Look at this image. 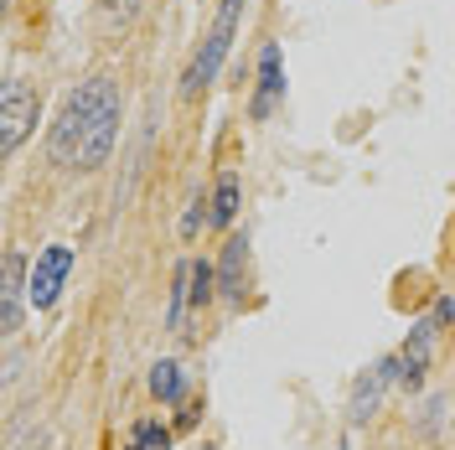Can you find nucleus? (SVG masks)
Returning a JSON list of instances; mask_svg holds the SVG:
<instances>
[{
	"instance_id": "obj_1",
	"label": "nucleus",
	"mask_w": 455,
	"mask_h": 450,
	"mask_svg": "<svg viewBox=\"0 0 455 450\" xmlns=\"http://www.w3.org/2000/svg\"><path fill=\"white\" fill-rule=\"evenodd\" d=\"M114 135H119V88L114 78H88L78 93H68L47 135V156L62 171H99L109 161Z\"/></svg>"
},
{
	"instance_id": "obj_2",
	"label": "nucleus",
	"mask_w": 455,
	"mask_h": 450,
	"mask_svg": "<svg viewBox=\"0 0 455 450\" xmlns=\"http://www.w3.org/2000/svg\"><path fill=\"white\" fill-rule=\"evenodd\" d=\"M243 5H249V0H223V5H218V16H212V31L202 36L197 57H192V68H187V78H181V99H197L202 88L218 78V68H223L228 47H233V31H238V16H243Z\"/></svg>"
},
{
	"instance_id": "obj_3",
	"label": "nucleus",
	"mask_w": 455,
	"mask_h": 450,
	"mask_svg": "<svg viewBox=\"0 0 455 450\" xmlns=\"http://www.w3.org/2000/svg\"><path fill=\"white\" fill-rule=\"evenodd\" d=\"M445 321H455V301H440L435 316H425V321L409 332V342H403V352H398V378H403L409 389H419V383H425L429 352H435V337H440V326H445Z\"/></svg>"
},
{
	"instance_id": "obj_4",
	"label": "nucleus",
	"mask_w": 455,
	"mask_h": 450,
	"mask_svg": "<svg viewBox=\"0 0 455 450\" xmlns=\"http://www.w3.org/2000/svg\"><path fill=\"white\" fill-rule=\"evenodd\" d=\"M0 125H5V130H0V150H5V156L36 130V93H31L21 78H11L5 93H0Z\"/></svg>"
},
{
	"instance_id": "obj_5",
	"label": "nucleus",
	"mask_w": 455,
	"mask_h": 450,
	"mask_svg": "<svg viewBox=\"0 0 455 450\" xmlns=\"http://www.w3.org/2000/svg\"><path fill=\"white\" fill-rule=\"evenodd\" d=\"M68 269H73V249H68V244H47V249L36 253V269H31V285H27L31 306H36V310L52 306L57 295H62Z\"/></svg>"
},
{
	"instance_id": "obj_6",
	"label": "nucleus",
	"mask_w": 455,
	"mask_h": 450,
	"mask_svg": "<svg viewBox=\"0 0 455 450\" xmlns=\"http://www.w3.org/2000/svg\"><path fill=\"white\" fill-rule=\"evenodd\" d=\"M398 378V358H383L378 367H368L357 383H352V398H347V420L352 424H368L372 414H378V398H383V389Z\"/></svg>"
},
{
	"instance_id": "obj_7",
	"label": "nucleus",
	"mask_w": 455,
	"mask_h": 450,
	"mask_svg": "<svg viewBox=\"0 0 455 450\" xmlns=\"http://www.w3.org/2000/svg\"><path fill=\"white\" fill-rule=\"evenodd\" d=\"M21 275H27V259L11 249L0 259V285H5V290H0V332H5V337L21 326Z\"/></svg>"
},
{
	"instance_id": "obj_8",
	"label": "nucleus",
	"mask_w": 455,
	"mask_h": 450,
	"mask_svg": "<svg viewBox=\"0 0 455 450\" xmlns=\"http://www.w3.org/2000/svg\"><path fill=\"white\" fill-rule=\"evenodd\" d=\"M284 93V73H280V47L275 42H264V52H259V93H254V119L275 109V99Z\"/></svg>"
},
{
	"instance_id": "obj_9",
	"label": "nucleus",
	"mask_w": 455,
	"mask_h": 450,
	"mask_svg": "<svg viewBox=\"0 0 455 450\" xmlns=\"http://www.w3.org/2000/svg\"><path fill=\"white\" fill-rule=\"evenodd\" d=\"M243 238H228V249H223V295L238 306L243 301Z\"/></svg>"
},
{
	"instance_id": "obj_10",
	"label": "nucleus",
	"mask_w": 455,
	"mask_h": 450,
	"mask_svg": "<svg viewBox=\"0 0 455 450\" xmlns=\"http://www.w3.org/2000/svg\"><path fill=\"white\" fill-rule=\"evenodd\" d=\"M233 218H238V171H223L212 192V228H228Z\"/></svg>"
},
{
	"instance_id": "obj_11",
	"label": "nucleus",
	"mask_w": 455,
	"mask_h": 450,
	"mask_svg": "<svg viewBox=\"0 0 455 450\" xmlns=\"http://www.w3.org/2000/svg\"><path fill=\"white\" fill-rule=\"evenodd\" d=\"M150 394L161 398V404H176V398L187 394L181 367H176V363H156V367H150Z\"/></svg>"
},
{
	"instance_id": "obj_12",
	"label": "nucleus",
	"mask_w": 455,
	"mask_h": 450,
	"mask_svg": "<svg viewBox=\"0 0 455 450\" xmlns=\"http://www.w3.org/2000/svg\"><path fill=\"white\" fill-rule=\"evenodd\" d=\"M124 450H171V430L161 420H140L130 430V446Z\"/></svg>"
},
{
	"instance_id": "obj_13",
	"label": "nucleus",
	"mask_w": 455,
	"mask_h": 450,
	"mask_svg": "<svg viewBox=\"0 0 455 450\" xmlns=\"http://www.w3.org/2000/svg\"><path fill=\"white\" fill-rule=\"evenodd\" d=\"M212 301V269L192 259V280H187V306H207Z\"/></svg>"
},
{
	"instance_id": "obj_14",
	"label": "nucleus",
	"mask_w": 455,
	"mask_h": 450,
	"mask_svg": "<svg viewBox=\"0 0 455 450\" xmlns=\"http://www.w3.org/2000/svg\"><path fill=\"white\" fill-rule=\"evenodd\" d=\"M99 11H104V16H114V11H119V21H124V16L135 11V0H99Z\"/></svg>"
},
{
	"instance_id": "obj_15",
	"label": "nucleus",
	"mask_w": 455,
	"mask_h": 450,
	"mask_svg": "<svg viewBox=\"0 0 455 450\" xmlns=\"http://www.w3.org/2000/svg\"><path fill=\"white\" fill-rule=\"evenodd\" d=\"M197 414H202V404H187V409H181V430H192V424H197Z\"/></svg>"
},
{
	"instance_id": "obj_16",
	"label": "nucleus",
	"mask_w": 455,
	"mask_h": 450,
	"mask_svg": "<svg viewBox=\"0 0 455 450\" xmlns=\"http://www.w3.org/2000/svg\"><path fill=\"white\" fill-rule=\"evenodd\" d=\"M207 450H212V446H207Z\"/></svg>"
}]
</instances>
